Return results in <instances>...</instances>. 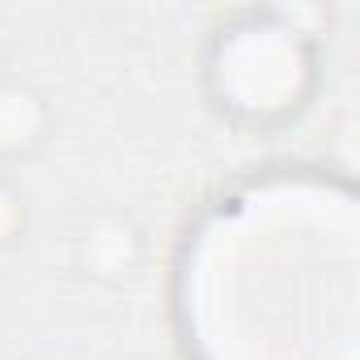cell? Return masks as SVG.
<instances>
[{"mask_svg": "<svg viewBox=\"0 0 360 360\" xmlns=\"http://www.w3.org/2000/svg\"><path fill=\"white\" fill-rule=\"evenodd\" d=\"M200 360H356V212L322 183H263L187 259Z\"/></svg>", "mask_w": 360, "mask_h": 360, "instance_id": "obj_1", "label": "cell"}, {"mask_svg": "<svg viewBox=\"0 0 360 360\" xmlns=\"http://www.w3.org/2000/svg\"><path fill=\"white\" fill-rule=\"evenodd\" d=\"M47 131V106L26 85H0V161L26 157Z\"/></svg>", "mask_w": 360, "mask_h": 360, "instance_id": "obj_2", "label": "cell"}, {"mask_svg": "<svg viewBox=\"0 0 360 360\" xmlns=\"http://www.w3.org/2000/svg\"><path fill=\"white\" fill-rule=\"evenodd\" d=\"M136 250H140V242H136V233H131L123 221H106L102 229H94V233L85 238L89 263H94L98 271H106V276L127 271V267L136 263Z\"/></svg>", "mask_w": 360, "mask_h": 360, "instance_id": "obj_3", "label": "cell"}, {"mask_svg": "<svg viewBox=\"0 0 360 360\" xmlns=\"http://www.w3.org/2000/svg\"><path fill=\"white\" fill-rule=\"evenodd\" d=\"M18 221H22V200H18V191L5 183V178H0V246L18 233Z\"/></svg>", "mask_w": 360, "mask_h": 360, "instance_id": "obj_4", "label": "cell"}]
</instances>
